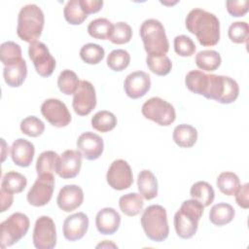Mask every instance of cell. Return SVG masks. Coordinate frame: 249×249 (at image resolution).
<instances>
[{
  "instance_id": "obj_34",
  "label": "cell",
  "mask_w": 249,
  "mask_h": 249,
  "mask_svg": "<svg viewBox=\"0 0 249 249\" xmlns=\"http://www.w3.org/2000/svg\"><path fill=\"white\" fill-rule=\"evenodd\" d=\"M79 84L80 81L77 74L69 69L61 71L57 78L58 89L62 93L66 95L74 94L79 87Z\"/></svg>"
},
{
  "instance_id": "obj_30",
  "label": "cell",
  "mask_w": 249,
  "mask_h": 249,
  "mask_svg": "<svg viewBox=\"0 0 249 249\" xmlns=\"http://www.w3.org/2000/svg\"><path fill=\"white\" fill-rule=\"evenodd\" d=\"M27 185L26 177L17 171H8L2 178L1 188L12 193L18 194L21 193Z\"/></svg>"
},
{
  "instance_id": "obj_7",
  "label": "cell",
  "mask_w": 249,
  "mask_h": 249,
  "mask_svg": "<svg viewBox=\"0 0 249 249\" xmlns=\"http://www.w3.org/2000/svg\"><path fill=\"white\" fill-rule=\"evenodd\" d=\"M142 115L156 124L167 126L176 119V113L173 105L160 97H151L143 105L141 109Z\"/></svg>"
},
{
  "instance_id": "obj_38",
  "label": "cell",
  "mask_w": 249,
  "mask_h": 249,
  "mask_svg": "<svg viewBox=\"0 0 249 249\" xmlns=\"http://www.w3.org/2000/svg\"><path fill=\"white\" fill-rule=\"evenodd\" d=\"M107 65L108 67L116 72L124 70L130 62V55L128 52L123 49H118L112 51L107 56Z\"/></svg>"
},
{
  "instance_id": "obj_42",
  "label": "cell",
  "mask_w": 249,
  "mask_h": 249,
  "mask_svg": "<svg viewBox=\"0 0 249 249\" xmlns=\"http://www.w3.org/2000/svg\"><path fill=\"white\" fill-rule=\"evenodd\" d=\"M229 38L235 44L247 43L249 35V26L246 21L232 22L228 30Z\"/></svg>"
},
{
  "instance_id": "obj_48",
  "label": "cell",
  "mask_w": 249,
  "mask_h": 249,
  "mask_svg": "<svg viewBox=\"0 0 249 249\" xmlns=\"http://www.w3.org/2000/svg\"><path fill=\"white\" fill-rule=\"evenodd\" d=\"M103 248V247H114V248H116L117 247V245L116 244H114L113 242H111L110 240H104L102 243H99L97 246H96V248Z\"/></svg>"
},
{
  "instance_id": "obj_17",
  "label": "cell",
  "mask_w": 249,
  "mask_h": 249,
  "mask_svg": "<svg viewBox=\"0 0 249 249\" xmlns=\"http://www.w3.org/2000/svg\"><path fill=\"white\" fill-rule=\"evenodd\" d=\"M89 218L83 212L72 214L63 222V235L69 241H76L84 237L89 229Z\"/></svg>"
},
{
  "instance_id": "obj_8",
  "label": "cell",
  "mask_w": 249,
  "mask_h": 249,
  "mask_svg": "<svg viewBox=\"0 0 249 249\" xmlns=\"http://www.w3.org/2000/svg\"><path fill=\"white\" fill-rule=\"evenodd\" d=\"M54 190L53 174L45 173L38 175L36 181L27 193L26 198L29 204L41 207L50 202Z\"/></svg>"
},
{
  "instance_id": "obj_16",
  "label": "cell",
  "mask_w": 249,
  "mask_h": 249,
  "mask_svg": "<svg viewBox=\"0 0 249 249\" xmlns=\"http://www.w3.org/2000/svg\"><path fill=\"white\" fill-rule=\"evenodd\" d=\"M151 88L150 75L144 71H134L128 74L124 83L126 95L132 99L144 96Z\"/></svg>"
},
{
  "instance_id": "obj_15",
  "label": "cell",
  "mask_w": 249,
  "mask_h": 249,
  "mask_svg": "<svg viewBox=\"0 0 249 249\" xmlns=\"http://www.w3.org/2000/svg\"><path fill=\"white\" fill-rule=\"evenodd\" d=\"M78 151L83 158L88 160H97L103 153L104 142L103 139L96 133L87 131L82 133L77 139Z\"/></svg>"
},
{
  "instance_id": "obj_1",
  "label": "cell",
  "mask_w": 249,
  "mask_h": 249,
  "mask_svg": "<svg viewBox=\"0 0 249 249\" xmlns=\"http://www.w3.org/2000/svg\"><path fill=\"white\" fill-rule=\"evenodd\" d=\"M186 28L196 35L200 45L215 46L220 40V20L212 13L196 8L189 12L185 19Z\"/></svg>"
},
{
  "instance_id": "obj_43",
  "label": "cell",
  "mask_w": 249,
  "mask_h": 249,
  "mask_svg": "<svg viewBox=\"0 0 249 249\" xmlns=\"http://www.w3.org/2000/svg\"><path fill=\"white\" fill-rule=\"evenodd\" d=\"M174 51L180 56H192L196 52L195 42L186 35H178L174 38Z\"/></svg>"
},
{
  "instance_id": "obj_26",
  "label": "cell",
  "mask_w": 249,
  "mask_h": 249,
  "mask_svg": "<svg viewBox=\"0 0 249 249\" xmlns=\"http://www.w3.org/2000/svg\"><path fill=\"white\" fill-rule=\"evenodd\" d=\"M119 206L124 215L129 217L136 216L143 210V196L137 193L124 195L119 199Z\"/></svg>"
},
{
  "instance_id": "obj_45",
  "label": "cell",
  "mask_w": 249,
  "mask_h": 249,
  "mask_svg": "<svg viewBox=\"0 0 249 249\" xmlns=\"http://www.w3.org/2000/svg\"><path fill=\"white\" fill-rule=\"evenodd\" d=\"M235 195V200L237 202V204L243 208V209H247L249 207V185L248 183H245L244 185H240V187L238 188V190L236 191Z\"/></svg>"
},
{
  "instance_id": "obj_40",
  "label": "cell",
  "mask_w": 249,
  "mask_h": 249,
  "mask_svg": "<svg viewBox=\"0 0 249 249\" xmlns=\"http://www.w3.org/2000/svg\"><path fill=\"white\" fill-rule=\"evenodd\" d=\"M20 130L23 134L30 137H38L45 130L44 123L35 116H29L20 122Z\"/></svg>"
},
{
  "instance_id": "obj_14",
  "label": "cell",
  "mask_w": 249,
  "mask_h": 249,
  "mask_svg": "<svg viewBox=\"0 0 249 249\" xmlns=\"http://www.w3.org/2000/svg\"><path fill=\"white\" fill-rule=\"evenodd\" d=\"M82 154L78 150H66L58 158L55 173L62 179L76 177L82 166Z\"/></svg>"
},
{
  "instance_id": "obj_21",
  "label": "cell",
  "mask_w": 249,
  "mask_h": 249,
  "mask_svg": "<svg viewBox=\"0 0 249 249\" xmlns=\"http://www.w3.org/2000/svg\"><path fill=\"white\" fill-rule=\"evenodd\" d=\"M27 76L26 61L21 58L20 60L7 65L3 69V77L6 84L11 88L20 87L25 81Z\"/></svg>"
},
{
  "instance_id": "obj_32",
  "label": "cell",
  "mask_w": 249,
  "mask_h": 249,
  "mask_svg": "<svg viewBox=\"0 0 249 249\" xmlns=\"http://www.w3.org/2000/svg\"><path fill=\"white\" fill-rule=\"evenodd\" d=\"M216 185L224 195L233 196L240 187V180L235 173L225 171L218 176Z\"/></svg>"
},
{
  "instance_id": "obj_12",
  "label": "cell",
  "mask_w": 249,
  "mask_h": 249,
  "mask_svg": "<svg viewBox=\"0 0 249 249\" xmlns=\"http://www.w3.org/2000/svg\"><path fill=\"white\" fill-rule=\"evenodd\" d=\"M106 180L114 190L128 189L133 183V174L127 161L122 159L114 160L107 171Z\"/></svg>"
},
{
  "instance_id": "obj_23",
  "label": "cell",
  "mask_w": 249,
  "mask_h": 249,
  "mask_svg": "<svg viewBox=\"0 0 249 249\" xmlns=\"http://www.w3.org/2000/svg\"><path fill=\"white\" fill-rule=\"evenodd\" d=\"M137 187L140 195L147 200L158 196V181L154 173L148 169H143L138 174Z\"/></svg>"
},
{
  "instance_id": "obj_3",
  "label": "cell",
  "mask_w": 249,
  "mask_h": 249,
  "mask_svg": "<svg viewBox=\"0 0 249 249\" xmlns=\"http://www.w3.org/2000/svg\"><path fill=\"white\" fill-rule=\"evenodd\" d=\"M203 210L204 206L194 198L187 199L181 204L173 220L175 231L179 237L189 239L196 234Z\"/></svg>"
},
{
  "instance_id": "obj_49",
  "label": "cell",
  "mask_w": 249,
  "mask_h": 249,
  "mask_svg": "<svg viewBox=\"0 0 249 249\" xmlns=\"http://www.w3.org/2000/svg\"><path fill=\"white\" fill-rule=\"evenodd\" d=\"M1 140H2V146H3V148H2V161H4L5 159H6V157H7L5 151H6V150L9 151V146H7V144H6V142H5V140H4L3 138H2Z\"/></svg>"
},
{
  "instance_id": "obj_39",
  "label": "cell",
  "mask_w": 249,
  "mask_h": 249,
  "mask_svg": "<svg viewBox=\"0 0 249 249\" xmlns=\"http://www.w3.org/2000/svg\"><path fill=\"white\" fill-rule=\"evenodd\" d=\"M146 63L154 74L158 76H165L167 75L172 68V62L167 55L161 56H153L147 55Z\"/></svg>"
},
{
  "instance_id": "obj_19",
  "label": "cell",
  "mask_w": 249,
  "mask_h": 249,
  "mask_svg": "<svg viewBox=\"0 0 249 249\" xmlns=\"http://www.w3.org/2000/svg\"><path fill=\"white\" fill-rule=\"evenodd\" d=\"M121 225V216L112 207H105L99 210L95 217V226L102 234L115 233Z\"/></svg>"
},
{
  "instance_id": "obj_25",
  "label": "cell",
  "mask_w": 249,
  "mask_h": 249,
  "mask_svg": "<svg viewBox=\"0 0 249 249\" xmlns=\"http://www.w3.org/2000/svg\"><path fill=\"white\" fill-rule=\"evenodd\" d=\"M235 211L233 207L226 202H220L213 205L209 211L210 222L218 227L225 226L232 221Z\"/></svg>"
},
{
  "instance_id": "obj_35",
  "label": "cell",
  "mask_w": 249,
  "mask_h": 249,
  "mask_svg": "<svg viewBox=\"0 0 249 249\" xmlns=\"http://www.w3.org/2000/svg\"><path fill=\"white\" fill-rule=\"evenodd\" d=\"M59 156L54 151H45L40 154L36 161V172L38 175L55 172V166Z\"/></svg>"
},
{
  "instance_id": "obj_22",
  "label": "cell",
  "mask_w": 249,
  "mask_h": 249,
  "mask_svg": "<svg viewBox=\"0 0 249 249\" xmlns=\"http://www.w3.org/2000/svg\"><path fill=\"white\" fill-rule=\"evenodd\" d=\"M210 84V74H206L200 70H192L185 77V85L187 89L199 95L205 97Z\"/></svg>"
},
{
  "instance_id": "obj_6",
  "label": "cell",
  "mask_w": 249,
  "mask_h": 249,
  "mask_svg": "<svg viewBox=\"0 0 249 249\" xmlns=\"http://www.w3.org/2000/svg\"><path fill=\"white\" fill-rule=\"evenodd\" d=\"M30 226L29 218L20 212L13 213L0 225L1 248L12 246L19 241L28 231Z\"/></svg>"
},
{
  "instance_id": "obj_46",
  "label": "cell",
  "mask_w": 249,
  "mask_h": 249,
  "mask_svg": "<svg viewBox=\"0 0 249 249\" xmlns=\"http://www.w3.org/2000/svg\"><path fill=\"white\" fill-rule=\"evenodd\" d=\"M80 4L87 15L97 13L103 6L102 0H80Z\"/></svg>"
},
{
  "instance_id": "obj_41",
  "label": "cell",
  "mask_w": 249,
  "mask_h": 249,
  "mask_svg": "<svg viewBox=\"0 0 249 249\" xmlns=\"http://www.w3.org/2000/svg\"><path fill=\"white\" fill-rule=\"evenodd\" d=\"M132 37V29L129 24L124 21L117 22L114 24L113 31L109 40L116 45H123L126 44L130 41Z\"/></svg>"
},
{
  "instance_id": "obj_31",
  "label": "cell",
  "mask_w": 249,
  "mask_h": 249,
  "mask_svg": "<svg viewBox=\"0 0 249 249\" xmlns=\"http://www.w3.org/2000/svg\"><path fill=\"white\" fill-rule=\"evenodd\" d=\"M117 125L116 116L109 111H98L91 118V126L100 132H108Z\"/></svg>"
},
{
  "instance_id": "obj_4",
  "label": "cell",
  "mask_w": 249,
  "mask_h": 249,
  "mask_svg": "<svg viewBox=\"0 0 249 249\" xmlns=\"http://www.w3.org/2000/svg\"><path fill=\"white\" fill-rule=\"evenodd\" d=\"M140 37L148 55H165L169 50V43L162 23L155 18L143 21L140 26Z\"/></svg>"
},
{
  "instance_id": "obj_24",
  "label": "cell",
  "mask_w": 249,
  "mask_h": 249,
  "mask_svg": "<svg viewBox=\"0 0 249 249\" xmlns=\"http://www.w3.org/2000/svg\"><path fill=\"white\" fill-rule=\"evenodd\" d=\"M172 138L179 147L191 148L197 140V130L193 125L181 124L174 128Z\"/></svg>"
},
{
  "instance_id": "obj_9",
  "label": "cell",
  "mask_w": 249,
  "mask_h": 249,
  "mask_svg": "<svg viewBox=\"0 0 249 249\" xmlns=\"http://www.w3.org/2000/svg\"><path fill=\"white\" fill-rule=\"evenodd\" d=\"M32 240L37 249L54 248L56 245V230L51 217L41 216L36 220Z\"/></svg>"
},
{
  "instance_id": "obj_33",
  "label": "cell",
  "mask_w": 249,
  "mask_h": 249,
  "mask_svg": "<svg viewBox=\"0 0 249 249\" xmlns=\"http://www.w3.org/2000/svg\"><path fill=\"white\" fill-rule=\"evenodd\" d=\"M63 15L65 20L72 25H79L88 18V15L84 12L80 4V0L68 1L64 7Z\"/></svg>"
},
{
  "instance_id": "obj_10",
  "label": "cell",
  "mask_w": 249,
  "mask_h": 249,
  "mask_svg": "<svg viewBox=\"0 0 249 249\" xmlns=\"http://www.w3.org/2000/svg\"><path fill=\"white\" fill-rule=\"evenodd\" d=\"M28 55L40 76L50 77L53 74L55 68V59L44 43L40 41L31 43L28 47Z\"/></svg>"
},
{
  "instance_id": "obj_2",
  "label": "cell",
  "mask_w": 249,
  "mask_h": 249,
  "mask_svg": "<svg viewBox=\"0 0 249 249\" xmlns=\"http://www.w3.org/2000/svg\"><path fill=\"white\" fill-rule=\"evenodd\" d=\"M45 23L43 11L36 4L23 6L18 16L17 34L24 42L33 43L40 38Z\"/></svg>"
},
{
  "instance_id": "obj_20",
  "label": "cell",
  "mask_w": 249,
  "mask_h": 249,
  "mask_svg": "<svg viewBox=\"0 0 249 249\" xmlns=\"http://www.w3.org/2000/svg\"><path fill=\"white\" fill-rule=\"evenodd\" d=\"M35 154L34 145L24 139L18 138L11 147V157L15 164L20 167H27L32 163Z\"/></svg>"
},
{
  "instance_id": "obj_28",
  "label": "cell",
  "mask_w": 249,
  "mask_h": 249,
  "mask_svg": "<svg viewBox=\"0 0 249 249\" xmlns=\"http://www.w3.org/2000/svg\"><path fill=\"white\" fill-rule=\"evenodd\" d=\"M192 198L200 202L204 207L209 206L215 197V192L212 186L205 181H198L195 183L190 190Z\"/></svg>"
},
{
  "instance_id": "obj_44",
  "label": "cell",
  "mask_w": 249,
  "mask_h": 249,
  "mask_svg": "<svg viewBox=\"0 0 249 249\" xmlns=\"http://www.w3.org/2000/svg\"><path fill=\"white\" fill-rule=\"evenodd\" d=\"M227 11L232 17H243L248 12V0H228L226 2Z\"/></svg>"
},
{
  "instance_id": "obj_5",
  "label": "cell",
  "mask_w": 249,
  "mask_h": 249,
  "mask_svg": "<svg viewBox=\"0 0 249 249\" xmlns=\"http://www.w3.org/2000/svg\"><path fill=\"white\" fill-rule=\"evenodd\" d=\"M141 226L149 239L156 242L164 241L169 233L165 208L159 204L148 206L141 216Z\"/></svg>"
},
{
  "instance_id": "obj_11",
  "label": "cell",
  "mask_w": 249,
  "mask_h": 249,
  "mask_svg": "<svg viewBox=\"0 0 249 249\" xmlns=\"http://www.w3.org/2000/svg\"><path fill=\"white\" fill-rule=\"evenodd\" d=\"M72 106L79 116L89 115L96 106V93L93 85L89 81H80L79 87L73 94Z\"/></svg>"
},
{
  "instance_id": "obj_36",
  "label": "cell",
  "mask_w": 249,
  "mask_h": 249,
  "mask_svg": "<svg viewBox=\"0 0 249 249\" xmlns=\"http://www.w3.org/2000/svg\"><path fill=\"white\" fill-rule=\"evenodd\" d=\"M105 55L104 49L93 43H88L84 45L80 50V57L88 64H98Z\"/></svg>"
},
{
  "instance_id": "obj_47",
  "label": "cell",
  "mask_w": 249,
  "mask_h": 249,
  "mask_svg": "<svg viewBox=\"0 0 249 249\" xmlns=\"http://www.w3.org/2000/svg\"><path fill=\"white\" fill-rule=\"evenodd\" d=\"M0 196H1V212H5L7 209H9L14 201V196L12 193L4 190L1 188L0 191Z\"/></svg>"
},
{
  "instance_id": "obj_27",
  "label": "cell",
  "mask_w": 249,
  "mask_h": 249,
  "mask_svg": "<svg viewBox=\"0 0 249 249\" xmlns=\"http://www.w3.org/2000/svg\"><path fill=\"white\" fill-rule=\"evenodd\" d=\"M195 59L196 64L199 69L208 72H212L218 69L222 62L220 53L213 50H204L198 52Z\"/></svg>"
},
{
  "instance_id": "obj_18",
  "label": "cell",
  "mask_w": 249,
  "mask_h": 249,
  "mask_svg": "<svg viewBox=\"0 0 249 249\" xmlns=\"http://www.w3.org/2000/svg\"><path fill=\"white\" fill-rule=\"evenodd\" d=\"M84 201V192L81 187L77 185H65L62 187L57 195V206L64 212H71Z\"/></svg>"
},
{
  "instance_id": "obj_37",
  "label": "cell",
  "mask_w": 249,
  "mask_h": 249,
  "mask_svg": "<svg viewBox=\"0 0 249 249\" xmlns=\"http://www.w3.org/2000/svg\"><path fill=\"white\" fill-rule=\"evenodd\" d=\"M0 56L1 61L5 66L20 60L22 58L20 46L13 41L4 42L0 47Z\"/></svg>"
},
{
  "instance_id": "obj_29",
  "label": "cell",
  "mask_w": 249,
  "mask_h": 249,
  "mask_svg": "<svg viewBox=\"0 0 249 249\" xmlns=\"http://www.w3.org/2000/svg\"><path fill=\"white\" fill-rule=\"evenodd\" d=\"M113 23L105 18H99L91 20L88 25V33L94 39L107 40L113 31Z\"/></svg>"
},
{
  "instance_id": "obj_13",
  "label": "cell",
  "mask_w": 249,
  "mask_h": 249,
  "mask_svg": "<svg viewBox=\"0 0 249 249\" xmlns=\"http://www.w3.org/2000/svg\"><path fill=\"white\" fill-rule=\"evenodd\" d=\"M43 117L55 127H64L71 122V114L65 103L56 98L46 99L41 105Z\"/></svg>"
}]
</instances>
